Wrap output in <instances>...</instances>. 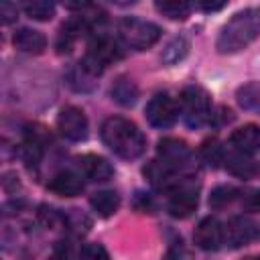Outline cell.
Listing matches in <instances>:
<instances>
[{
    "label": "cell",
    "instance_id": "14",
    "mask_svg": "<svg viewBox=\"0 0 260 260\" xmlns=\"http://www.w3.org/2000/svg\"><path fill=\"white\" fill-rule=\"evenodd\" d=\"M230 144L244 156L258 152L260 150V128L254 124H246V126L234 130L230 136Z\"/></svg>",
    "mask_w": 260,
    "mask_h": 260
},
{
    "label": "cell",
    "instance_id": "1",
    "mask_svg": "<svg viewBox=\"0 0 260 260\" xmlns=\"http://www.w3.org/2000/svg\"><path fill=\"white\" fill-rule=\"evenodd\" d=\"M260 37V6H250L236 12L219 30L215 49L221 55H232L246 49Z\"/></svg>",
    "mask_w": 260,
    "mask_h": 260
},
{
    "label": "cell",
    "instance_id": "24",
    "mask_svg": "<svg viewBox=\"0 0 260 260\" xmlns=\"http://www.w3.org/2000/svg\"><path fill=\"white\" fill-rule=\"evenodd\" d=\"M39 217H41V221H43L47 228H51V230H57L61 223H65V215H61L57 209L47 207V205H41Z\"/></svg>",
    "mask_w": 260,
    "mask_h": 260
},
{
    "label": "cell",
    "instance_id": "29",
    "mask_svg": "<svg viewBox=\"0 0 260 260\" xmlns=\"http://www.w3.org/2000/svg\"><path fill=\"white\" fill-rule=\"evenodd\" d=\"M205 12H213V10H221L223 6H225V2H201L199 4Z\"/></svg>",
    "mask_w": 260,
    "mask_h": 260
},
{
    "label": "cell",
    "instance_id": "2",
    "mask_svg": "<svg viewBox=\"0 0 260 260\" xmlns=\"http://www.w3.org/2000/svg\"><path fill=\"white\" fill-rule=\"evenodd\" d=\"M102 140L114 154L126 160L138 158L146 148L142 130L122 116H112L102 124Z\"/></svg>",
    "mask_w": 260,
    "mask_h": 260
},
{
    "label": "cell",
    "instance_id": "19",
    "mask_svg": "<svg viewBox=\"0 0 260 260\" xmlns=\"http://www.w3.org/2000/svg\"><path fill=\"white\" fill-rule=\"evenodd\" d=\"M187 53H189V41L179 35V37L171 39V41L165 45V49H162V53H160V61L171 67V65H175V63L183 61V59L187 57Z\"/></svg>",
    "mask_w": 260,
    "mask_h": 260
},
{
    "label": "cell",
    "instance_id": "18",
    "mask_svg": "<svg viewBox=\"0 0 260 260\" xmlns=\"http://www.w3.org/2000/svg\"><path fill=\"white\" fill-rule=\"evenodd\" d=\"M236 100L240 108L252 114H260V81H248L238 87Z\"/></svg>",
    "mask_w": 260,
    "mask_h": 260
},
{
    "label": "cell",
    "instance_id": "30",
    "mask_svg": "<svg viewBox=\"0 0 260 260\" xmlns=\"http://www.w3.org/2000/svg\"><path fill=\"white\" fill-rule=\"evenodd\" d=\"M49 260H69V256H67V252H63V250H55L53 254H51V258Z\"/></svg>",
    "mask_w": 260,
    "mask_h": 260
},
{
    "label": "cell",
    "instance_id": "15",
    "mask_svg": "<svg viewBox=\"0 0 260 260\" xmlns=\"http://www.w3.org/2000/svg\"><path fill=\"white\" fill-rule=\"evenodd\" d=\"M12 45L28 55H41L47 49V39L43 32L35 30V28H18L12 37Z\"/></svg>",
    "mask_w": 260,
    "mask_h": 260
},
{
    "label": "cell",
    "instance_id": "7",
    "mask_svg": "<svg viewBox=\"0 0 260 260\" xmlns=\"http://www.w3.org/2000/svg\"><path fill=\"white\" fill-rule=\"evenodd\" d=\"M57 130L63 138L71 142H81L87 138V118L81 108L65 106L57 116Z\"/></svg>",
    "mask_w": 260,
    "mask_h": 260
},
{
    "label": "cell",
    "instance_id": "11",
    "mask_svg": "<svg viewBox=\"0 0 260 260\" xmlns=\"http://www.w3.org/2000/svg\"><path fill=\"white\" fill-rule=\"evenodd\" d=\"M156 152L160 156V162L167 165L171 171H177V169L185 167L191 160L189 146L179 138H162V140H158Z\"/></svg>",
    "mask_w": 260,
    "mask_h": 260
},
{
    "label": "cell",
    "instance_id": "10",
    "mask_svg": "<svg viewBox=\"0 0 260 260\" xmlns=\"http://www.w3.org/2000/svg\"><path fill=\"white\" fill-rule=\"evenodd\" d=\"M167 209L173 217H189L197 207V187L191 183H177L171 191Z\"/></svg>",
    "mask_w": 260,
    "mask_h": 260
},
{
    "label": "cell",
    "instance_id": "6",
    "mask_svg": "<svg viewBox=\"0 0 260 260\" xmlns=\"http://www.w3.org/2000/svg\"><path fill=\"white\" fill-rule=\"evenodd\" d=\"M144 116L150 126L154 128H169L177 122L179 104L169 93H154L144 108Z\"/></svg>",
    "mask_w": 260,
    "mask_h": 260
},
{
    "label": "cell",
    "instance_id": "23",
    "mask_svg": "<svg viewBox=\"0 0 260 260\" xmlns=\"http://www.w3.org/2000/svg\"><path fill=\"white\" fill-rule=\"evenodd\" d=\"M79 260H110V254H108V250H106L102 244L89 242V244H85V246L81 248Z\"/></svg>",
    "mask_w": 260,
    "mask_h": 260
},
{
    "label": "cell",
    "instance_id": "27",
    "mask_svg": "<svg viewBox=\"0 0 260 260\" xmlns=\"http://www.w3.org/2000/svg\"><path fill=\"white\" fill-rule=\"evenodd\" d=\"M242 203L246 209H258L260 207V191L248 189L246 193H242Z\"/></svg>",
    "mask_w": 260,
    "mask_h": 260
},
{
    "label": "cell",
    "instance_id": "31",
    "mask_svg": "<svg viewBox=\"0 0 260 260\" xmlns=\"http://www.w3.org/2000/svg\"><path fill=\"white\" fill-rule=\"evenodd\" d=\"M252 260H260V256H256V258H252Z\"/></svg>",
    "mask_w": 260,
    "mask_h": 260
},
{
    "label": "cell",
    "instance_id": "3",
    "mask_svg": "<svg viewBox=\"0 0 260 260\" xmlns=\"http://www.w3.org/2000/svg\"><path fill=\"white\" fill-rule=\"evenodd\" d=\"M124 57L120 45L112 39V37H95L91 39V43L87 45V53L83 55V59L77 63L89 77H98L102 75V71L110 65L116 63Z\"/></svg>",
    "mask_w": 260,
    "mask_h": 260
},
{
    "label": "cell",
    "instance_id": "16",
    "mask_svg": "<svg viewBox=\"0 0 260 260\" xmlns=\"http://www.w3.org/2000/svg\"><path fill=\"white\" fill-rule=\"evenodd\" d=\"M110 93H112V100H114L116 104L124 106V108L134 106L136 100H138V87H136V83H134L130 77H124V75H120V77L114 81Z\"/></svg>",
    "mask_w": 260,
    "mask_h": 260
},
{
    "label": "cell",
    "instance_id": "4",
    "mask_svg": "<svg viewBox=\"0 0 260 260\" xmlns=\"http://www.w3.org/2000/svg\"><path fill=\"white\" fill-rule=\"evenodd\" d=\"M179 110L189 128H201L211 120V100L209 93L199 85L183 87L179 95Z\"/></svg>",
    "mask_w": 260,
    "mask_h": 260
},
{
    "label": "cell",
    "instance_id": "5",
    "mask_svg": "<svg viewBox=\"0 0 260 260\" xmlns=\"http://www.w3.org/2000/svg\"><path fill=\"white\" fill-rule=\"evenodd\" d=\"M118 32L122 37V41L136 49V51H146L150 49L152 45L158 43L162 30L158 24L150 22V20H142V18H136V16H126L120 20L118 24Z\"/></svg>",
    "mask_w": 260,
    "mask_h": 260
},
{
    "label": "cell",
    "instance_id": "26",
    "mask_svg": "<svg viewBox=\"0 0 260 260\" xmlns=\"http://www.w3.org/2000/svg\"><path fill=\"white\" fill-rule=\"evenodd\" d=\"M162 260H193V256H191V252H189L185 246L177 244V246H173V248L165 254Z\"/></svg>",
    "mask_w": 260,
    "mask_h": 260
},
{
    "label": "cell",
    "instance_id": "32",
    "mask_svg": "<svg viewBox=\"0 0 260 260\" xmlns=\"http://www.w3.org/2000/svg\"><path fill=\"white\" fill-rule=\"evenodd\" d=\"M248 260H252V258H248Z\"/></svg>",
    "mask_w": 260,
    "mask_h": 260
},
{
    "label": "cell",
    "instance_id": "25",
    "mask_svg": "<svg viewBox=\"0 0 260 260\" xmlns=\"http://www.w3.org/2000/svg\"><path fill=\"white\" fill-rule=\"evenodd\" d=\"M201 156L205 158V162L207 165H217V162H221V158H223V154H221V146L217 144V140H207L203 146H201Z\"/></svg>",
    "mask_w": 260,
    "mask_h": 260
},
{
    "label": "cell",
    "instance_id": "21",
    "mask_svg": "<svg viewBox=\"0 0 260 260\" xmlns=\"http://www.w3.org/2000/svg\"><path fill=\"white\" fill-rule=\"evenodd\" d=\"M24 12L26 16L35 18V20H51L55 16V4L53 2H47V0H35V2H26L24 6Z\"/></svg>",
    "mask_w": 260,
    "mask_h": 260
},
{
    "label": "cell",
    "instance_id": "13",
    "mask_svg": "<svg viewBox=\"0 0 260 260\" xmlns=\"http://www.w3.org/2000/svg\"><path fill=\"white\" fill-rule=\"evenodd\" d=\"M83 177L73 171H61L47 183V189L61 197H77L83 193Z\"/></svg>",
    "mask_w": 260,
    "mask_h": 260
},
{
    "label": "cell",
    "instance_id": "28",
    "mask_svg": "<svg viewBox=\"0 0 260 260\" xmlns=\"http://www.w3.org/2000/svg\"><path fill=\"white\" fill-rule=\"evenodd\" d=\"M16 14H18L16 4H10V2H2L0 4V16H2L4 24H10L12 20H16Z\"/></svg>",
    "mask_w": 260,
    "mask_h": 260
},
{
    "label": "cell",
    "instance_id": "8",
    "mask_svg": "<svg viewBox=\"0 0 260 260\" xmlns=\"http://www.w3.org/2000/svg\"><path fill=\"white\" fill-rule=\"evenodd\" d=\"M223 244L232 248H242L260 238V225L246 215H236L228 221V225H223Z\"/></svg>",
    "mask_w": 260,
    "mask_h": 260
},
{
    "label": "cell",
    "instance_id": "17",
    "mask_svg": "<svg viewBox=\"0 0 260 260\" xmlns=\"http://www.w3.org/2000/svg\"><path fill=\"white\" fill-rule=\"evenodd\" d=\"M89 205L93 207V211L100 217H110L118 211L120 207V195L116 191H98L89 197Z\"/></svg>",
    "mask_w": 260,
    "mask_h": 260
},
{
    "label": "cell",
    "instance_id": "22",
    "mask_svg": "<svg viewBox=\"0 0 260 260\" xmlns=\"http://www.w3.org/2000/svg\"><path fill=\"white\" fill-rule=\"evenodd\" d=\"M238 195H240V191H238L236 187H232V185H217V187L211 191V195H209V205H211L213 209H221V207H225L228 203H232Z\"/></svg>",
    "mask_w": 260,
    "mask_h": 260
},
{
    "label": "cell",
    "instance_id": "12",
    "mask_svg": "<svg viewBox=\"0 0 260 260\" xmlns=\"http://www.w3.org/2000/svg\"><path fill=\"white\" fill-rule=\"evenodd\" d=\"M77 162V169H79V175L89 179V181H108L114 177V167L104 158V156H98V154H81L75 158Z\"/></svg>",
    "mask_w": 260,
    "mask_h": 260
},
{
    "label": "cell",
    "instance_id": "9",
    "mask_svg": "<svg viewBox=\"0 0 260 260\" xmlns=\"http://www.w3.org/2000/svg\"><path fill=\"white\" fill-rule=\"evenodd\" d=\"M225 236H223V225L217 217H203L195 232H193V242L199 250H205V252H215L221 248Z\"/></svg>",
    "mask_w": 260,
    "mask_h": 260
},
{
    "label": "cell",
    "instance_id": "20",
    "mask_svg": "<svg viewBox=\"0 0 260 260\" xmlns=\"http://www.w3.org/2000/svg\"><path fill=\"white\" fill-rule=\"evenodd\" d=\"M154 8L162 16L171 18V20H185L191 14V8L193 6L189 2H183V0H165V2H156Z\"/></svg>",
    "mask_w": 260,
    "mask_h": 260
}]
</instances>
